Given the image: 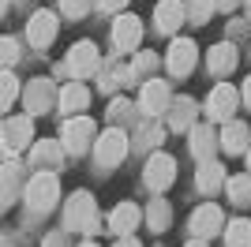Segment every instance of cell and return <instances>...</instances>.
<instances>
[{
    "instance_id": "cell-35",
    "label": "cell",
    "mask_w": 251,
    "mask_h": 247,
    "mask_svg": "<svg viewBox=\"0 0 251 247\" xmlns=\"http://www.w3.org/2000/svg\"><path fill=\"white\" fill-rule=\"evenodd\" d=\"M214 4H218L221 11H232V8H236V4H240V0H214Z\"/></svg>"
},
{
    "instance_id": "cell-24",
    "label": "cell",
    "mask_w": 251,
    "mask_h": 247,
    "mask_svg": "<svg viewBox=\"0 0 251 247\" xmlns=\"http://www.w3.org/2000/svg\"><path fill=\"white\" fill-rule=\"evenodd\" d=\"M19 187H23V173H19L15 161H8L0 169V202H11V198L19 195Z\"/></svg>"
},
{
    "instance_id": "cell-38",
    "label": "cell",
    "mask_w": 251,
    "mask_h": 247,
    "mask_svg": "<svg viewBox=\"0 0 251 247\" xmlns=\"http://www.w3.org/2000/svg\"><path fill=\"white\" fill-rule=\"evenodd\" d=\"M244 154H248V173H251V146H248V150H244Z\"/></svg>"
},
{
    "instance_id": "cell-27",
    "label": "cell",
    "mask_w": 251,
    "mask_h": 247,
    "mask_svg": "<svg viewBox=\"0 0 251 247\" xmlns=\"http://www.w3.org/2000/svg\"><path fill=\"white\" fill-rule=\"evenodd\" d=\"M147 221H150V228H154V232H165V228H169V221H173V210H169L165 198H154V202H150Z\"/></svg>"
},
{
    "instance_id": "cell-4",
    "label": "cell",
    "mask_w": 251,
    "mask_h": 247,
    "mask_svg": "<svg viewBox=\"0 0 251 247\" xmlns=\"http://www.w3.org/2000/svg\"><path fill=\"white\" fill-rule=\"evenodd\" d=\"M127 135L120 131V127H109V131H101V139H94V157H98V169H113V165L124 161L127 154Z\"/></svg>"
},
{
    "instance_id": "cell-39",
    "label": "cell",
    "mask_w": 251,
    "mask_h": 247,
    "mask_svg": "<svg viewBox=\"0 0 251 247\" xmlns=\"http://www.w3.org/2000/svg\"><path fill=\"white\" fill-rule=\"evenodd\" d=\"M11 4H30V0H11Z\"/></svg>"
},
{
    "instance_id": "cell-23",
    "label": "cell",
    "mask_w": 251,
    "mask_h": 247,
    "mask_svg": "<svg viewBox=\"0 0 251 247\" xmlns=\"http://www.w3.org/2000/svg\"><path fill=\"white\" fill-rule=\"evenodd\" d=\"M206 64H210L214 75H229L232 68H236V49H232L229 41H218V45L206 52Z\"/></svg>"
},
{
    "instance_id": "cell-19",
    "label": "cell",
    "mask_w": 251,
    "mask_h": 247,
    "mask_svg": "<svg viewBox=\"0 0 251 247\" xmlns=\"http://www.w3.org/2000/svg\"><path fill=\"white\" fill-rule=\"evenodd\" d=\"M188 146H191V157H199V161H206L214 150H218V135H214V127H195L191 124V139H188Z\"/></svg>"
},
{
    "instance_id": "cell-3",
    "label": "cell",
    "mask_w": 251,
    "mask_h": 247,
    "mask_svg": "<svg viewBox=\"0 0 251 247\" xmlns=\"http://www.w3.org/2000/svg\"><path fill=\"white\" fill-rule=\"evenodd\" d=\"M64 221H68V228H75V232H98V206H94V198L86 195V191H75V195L68 198Z\"/></svg>"
},
{
    "instance_id": "cell-9",
    "label": "cell",
    "mask_w": 251,
    "mask_h": 247,
    "mask_svg": "<svg viewBox=\"0 0 251 247\" xmlns=\"http://www.w3.org/2000/svg\"><path fill=\"white\" fill-rule=\"evenodd\" d=\"M56 98H60V90H56V86H52L49 79H30V86L23 90V101H26L30 116H38V113H49L52 105H56Z\"/></svg>"
},
{
    "instance_id": "cell-6",
    "label": "cell",
    "mask_w": 251,
    "mask_h": 247,
    "mask_svg": "<svg viewBox=\"0 0 251 247\" xmlns=\"http://www.w3.org/2000/svg\"><path fill=\"white\" fill-rule=\"evenodd\" d=\"M195 64H199V45L191 38H173V45L165 52V68L173 75H191Z\"/></svg>"
},
{
    "instance_id": "cell-7",
    "label": "cell",
    "mask_w": 251,
    "mask_h": 247,
    "mask_svg": "<svg viewBox=\"0 0 251 247\" xmlns=\"http://www.w3.org/2000/svg\"><path fill=\"white\" fill-rule=\"evenodd\" d=\"M101 68V56H98V45L94 41H75L72 49H68V72L75 79H86V75H94Z\"/></svg>"
},
{
    "instance_id": "cell-37",
    "label": "cell",
    "mask_w": 251,
    "mask_h": 247,
    "mask_svg": "<svg viewBox=\"0 0 251 247\" xmlns=\"http://www.w3.org/2000/svg\"><path fill=\"white\" fill-rule=\"evenodd\" d=\"M188 247H206V240H199V236H195V240H188Z\"/></svg>"
},
{
    "instance_id": "cell-22",
    "label": "cell",
    "mask_w": 251,
    "mask_h": 247,
    "mask_svg": "<svg viewBox=\"0 0 251 247\" xmlns=\"http://www.w3.org/2000/svg\"><path fill=\"white\" fill-rule=\"evenodd\" d=\"M248 135H251V131H248V124H240V120H229L218 143L225 146V154H244V150H248Z\"/></svg>"
},
{
    "instance_id": "cell-12",
    "label": "cell",
    "mask_w": 251,
    "mask_h": 247,
    "mask_svg": "<svg viewBox=\"0 0 251 247\" xmlns=\"http://www.w3.org/2000/svg\"><path fill=\"white\" fill-rule=\"evenodd\" d=\"M169 86L161 79H147L143 82V94H139V105H143V113L147 116H161V113H169Z\"/></svg>"
},
{
    "instance_id": "cell-33",
    "label": "cell",
    "mask_w": 251,
    "mask_h": 247,
    "mask_svg": "<svg viewBox=\"0 0 251 247\" xmlns=\"http://www.w3.org/2000/svg\"><path fill=\"white\" fill-rule=\"evenodd\" d=\"M240 98H244V101L251 105V75H248V79H244V90H240Z\"/></svg>"
},
{
    "instance_id": "cell-25",
    "label": "cell",
    "mask_w": 251,
    "mask_h": 247,
    "mask_svg": "<svg viewBox=\"0 0 251 247\" xmlns=\"http://www.w3.org/2000/svg\"><path fill=\"white\" fill-rule=\"evenodd\" d=\"M214 11H218L214 0H184V15H188L191 26H206L214 19Z\"/></svg>"
},
{
    "instance_id": "cell-10",
    "label": "cell",
    "mask_w": 251,
    "mask_h": 247,
    "mask_svg": "<svg viewBox=\"0 0 251 247\" xmlns=\"http://www.w3.org/2000/svg\"><path fill=\"white\" fill-rule=\"evenodd\" d=\"M236 105H240V94L232 90L229 82H218L206 98V116L210 120H229V116L236 113Z\"/></svg>"
},
{
    "instance_id": "cell-2",
    "label": "cell",
    "mask_w": 251,
    "mask_h": 247,
    "mask_svg": "<svg viewBox=\"0 0 251 247\" xmlns=\"http://www.w3.org/2000/svg\"><path fill=\"white\" fill-rule=\"evenodd\" d=\"M94 135H98V124L90 120V116H68V124L60 127V146L68 150V154H83L86 146L94 143Z\"/></svg>"
},
{
    "instance_id": "cell-28",
    "label": "cell",
    "mask_w": 251,
    "mask_h": 247,
    "mask_svg": "<svg viewBox=\"0 0 251 247\" xmlns=\"http://www.w3.org/2000/svg\"><path fill=\"white\" fill-rule=\"evenodd\" d=\"M225 247H251V221H232L225 228Z\"/></svg>"
},
{
    "instance_id": "cell-14",
    "label": "cell",
    "mask_w": 251,
    "mask_h": 247,
    "mask_svg": "<svg viewBox=\"0 0 251 247\" xmlns=\"http://www.w3.org/2000/svg\"><path fill=\"white\" fill-rule=\"evenodd\" d=\"M180 23H188V15H184V0H161V4L154 8L157 34H176Z\"/></svg>"
},
{
    "instance_id": "cell-18",
    "label": "cell",
    "mask_w": 251,
    "mask_h": 247,
    "mask_svg": "<svg viewBox=\"0 0 251 247\" xmlns=\"http://www.w3.org/2000/svg\"><path fill=\"white\" fill-rule=\"evenodd\" d=\"M195 113H199V105L191 101V98H176V101H169V127H173V131H191Z\"/></svg>"
},
{
    "instance_id": "cell-16",
    "label": "cell",
    "mask_w": 251,
    "mask_h": 247,
    "mask_svg": "<svg viewBox=\"0 0 251 247\" xmlns=\"http://www.w3.org/2000/svg\"><path fill=\"white\" fill-rule=\"evenodd\" d=\"M60 157H64V146L52 143V139H42V143L30 150V165L38 173H52V169H60Z\"/></svg>"
},
{
    "instance_id": "cell-8",
    "label": "cell",
    "mask_w": 251,
    "mask_h": 247,
    "mask_svg": "<svg viewBox=\"0 0 251 247\" xmlns=\"http://www.w3.org/2000/svg\"><path fill=\"white\" fill-rule=\"evenodd\" d=\"M143 180H147L150 191H157V195H161V191H165V187L176 180V161H173L169 154H150V157H147V173H143Z\"/></svg>"
},
{
    "instance_id": "cell-30",
    "label": "cell",
    "mask_w": 251,
    "mask_h": 247,
    "mask_svg": "<svg viewBox=\"0 0 251 247\" xmlns=\"http://www.w3.org/2000/svg\"><path fill=\"white\" fill-rule=\"evenodd\" d=\"M15 60H19V41L15 38H0V72L15 68Z\"/></svg>"
},
{
    "instance_id": "cell-34",
    "label": "cell",
    "mask_w": 251,
    "mask_h": 247,
    "mask_svg": "<svg viewBox=\"0 0 251 247\" xmlns=\"http://www.w3.org/2000/svg\"><path fill=\"white\" fill-rule=\"evenodd\" d=\"M116 247H143V244H139L135 236H120V244H116Z\"/></svg>"
},
{
    "instance_id": "cell-17",
    "label": "cell",
    "mask_w": 251,
    "mask_h": 247,
    "mask_svg": "<svg viewBox=\"0 0 251 247\" xmlns=\"http://www.w3.org/2000/svg\"><path fill=\"white\" fill-rule=\"evenodd\" d=\"M0 135H4V146H8V150H23V146L34 139V124H30V116H11Z\"/></svg>"
},
{
    "instance_id": "cell-15",
    "label": "cell",
    "mask_w": 251,
    "mask_h": 247,
    "mask_svg": "<svg viewBox=\"0 0 251 247\" xmlns=\"http://www.w3.org/2000/svg\"><path fill=\"white\" fill-rule=\"evenodd\" d=\"M139 221H143V210H139L135 202H120L113 214H109V228H113L116 236H131L139 228Z\"/></svg>"
},
{
    "instance_id": "cell-40",
    "label": "cell",
    "mask_w": 251,
    "mask_h": 247,
    "mask_svg": "<svg viewBox=\"0 0 251 247\" xmlns=\"http://www.w3.org/2000/svg\"><path fill=\"white\" fill-rule=\"evenodd\" d=\"M83 247H98V244H83Z\"/></svg>"
},
{
    "instance_id": "cell-36",
    "label": "cell",
    "mask_w": 251,
    "mask_h": 247,
    "mask_svg": "<svg viewBox=\"0 0 251 247\" xmlns=\"http://www.w3.org/2000/svg\"><path fill=\"white\" fill-rule=\"evenodd\" d=\"M8 8H11V0H0V19L8 15Z\"/></svg>"
},
{
    "instance_id": "cell-11",
    "label": "cell",
    "mask_w": 251,
    "mask_h": 247,
    "mask_svg": "<svg viewBox=\"0 0 251 247\" xmlns=\"http://www.w3.org/2000/svg\"><path fill=\"white\" fill-rule=\"evenodd\" d=\"M139 41H143V23H139V15H120V19L113 23V45L120 52H135Z\"/></svg>"
},
{
    "instance_id": "cell-29",
    "label": "cell",
    "mask_w": 251,
    "mask_h": 247,
    "mask_svg": "<svg viewBox=\"0 0 251 247\" xmlns=\"http://www.w3.org/2000/svg\"><path fill=\"white\" fill-rule=\"evenodd\" d=\"M15 98H19V79L11 75V68L8 72H0V113L4 109H11L15 105Z\"/></svg>"
},
{
    "instance_id": "cell-1",
    "label": "cell",
    "mask_w": 251,
    "mask_h": 247,
    "mask_svg": "<svg viewBox=\"0 0 251 247\" xmlns=\"http://www.w3.org/2000/svg\"><path fill=\"white\" fill-rule=\"evenodd\" d=\"M23 198L34 214H49L56 198H60V184H56V173H34L30 184L23 187Z\"/></svg>"
},
{
    "instance_id": "cell-20",
    "label": "cell",
    "mask_w": 251,
    "mask_h": 247,
    "mask_svg": "<svg viewBox=\"0 0 251 247\" xmlns=\"http://www.w3.org/2000/svg\"><path fill=\"white\" fill-rule=\"evenodd\" d=\"M221 184H225V169L206 157V161L199 165V173H195V187H199L202 195H210V191H221Z\"/></svg>"
},
{
    "instance_id": "cell-26",
    "label": "cell",
    "mask_w": 251,
    "mask_h": 247,
    "mask_svg": "<svg viewBox=\"0 0 251 247\" xmlns=\"http://www.w3.org/2000/svg\"><path fill=\"white\" fill-rule=\"evenodd\" d=\"M225 187H229V198H232L236 206H251V173L229 176V180H225Z\"/></svg>"
},
{
    "instance_id": "cell-13",
    "label": "cell",
    "mask_w": 251,
    "mask_h": 247,
    "mask_svg": "<svg viewBox=\"0 0 251 247\" xmlns=\"http://www.w3.org/2000/svg\"><path fill=\"white\" fill-rule=\"evenodd\" d=\"M218 232H221V206L202 202L199 210L191 214V236L210 240V236H218Z\"/></svg>"
},
{
    "instance_id": "cell-32",
    "label": "cell",
    "mask_w": 251,
    "mask_h": 247,
    "mask_svg": "<svg viewBox=\"0 0 251 247\" xmlns=\"http://www.w3.org/2000/svg\"><path fill=\"white\" fill-rule=\"evenodd\" d=\"M124 4H127V0H98V8H101V11H120Z\"/></svg>"
},
{
    "instance_id": "cell-5",
    "label": "cell",
    "mask_w": 251,
    "mask_h": 247,
    "mask_svg": "<svg viewBox=\"0 0 251 247\" xmlns=\"http://www.w3.org/2000/svg\"><path fill=\"white\" fill-rule=\"evenodd\" d=\"M56 30H60V19L45 8L34 11L30 19H26V41H30L34 49H49L52 41H56Z\"/></svg>"
},
{
    "instance_id": "cell-21",
    "label": "cell",
    "mask_w": 251,
    "mask_h": 247,
    "mask_svg": "<svg viewBox=\"0 0 251 247\" xmlns=\"http://www.w3.org/2000/svg\"><path fill=\"white\" fill-rule=\"evenodd\" d=\"M56 101H60V109H64L68 116H79V113L86 109V101H90V94H86L83 82H68V86L60 90V98H56Z\"/></svg>"
},
{
    "instance_id": "cell-31",
    "label": "cell",
    "mask_w": 251,
    "mask_h": 247,
    "mask_svg": "<svg viewBox=\"0 0 251 247\" xmlns=\"http://www.w3.org/2000/svg\"><path fill=\"white\" fill-rule=\"evenodd\" d=\"M90 11V0H60V15L64 19H83Z\"/></svg>"
}]
</instances>
